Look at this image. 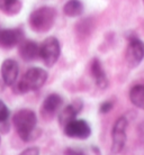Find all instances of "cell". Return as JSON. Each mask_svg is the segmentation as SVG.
I'll list each match as a JSON object with an SVG mask.
<instances>
[{
    "label": "cell",
    "instance_id": "cell-1",
    "mask_svg": "<svg viewBox=\"0 0 144 155\" xmlns=\"http://www.w3.org/2000/svg\"><path fill=\"white\" fill-rule=\"evenodd\" d=\"M12 123L16 132L22 140L29 142L33 140L37 125V117L31 109H20L14 115Z\"/></svg>",
    "mask_w": 144,
    "mask_h": 155
},
{
    "label": "cell",
    "instance_id": "cell-2",
    "mask_svg": "<svg viewBox=\"0 0 144 155\" xmlns=\"http://www.w3.org/2000/svg\"><path fill=\"white\" fill-rule=\"evenodd\" d=\"M47 80V72L41 68H31L26 71L23 78L15 83V91L17 93H27L29 91H36L42 88Z\"/></svg>",
    "mask_w": 144,
    "mask_h": 155
},
{
    "label": "cell",
    "instance_id": "cell-3",
    "mask_svg": "<svg viewBox=\"0 0 144 155\" xmlns=\"http://www.w3.org/2000/svg\"><path fill=\"white\" fill-rule=\"evenodd\" d=\"M56 12L52 7H41L29 15V26L37 33H45L54 25Z\"/></svg>",
    "mask_w": 144,
    "mask_h": 155
},
{
    "label": "cell",
    "instance_id": "cell-4",
    "mask_svg": "<svg viewBox=\"0 0 144 155\" xmlns=\"http://www.w3.org/2000/svg\"><path fill=\"white\" fill-rule=\"evenodd\" d=\"M61 54L60 42L55 37H47L39 45V58L46 66H53Z\"/></svg>",
    "mask_w": 144,
    "mask_h": 155
},
{
    "label": "cell",
    "instance_id": "cell-5",
    "mask_svg": "<svg viewBox=\"0 0 144 155\" xmlns=\"http://www.w3.org/2000/svg\"><path fill=\"white\" fill-rule=\"evenodd\" d=\"M129 121L125 117H119L115 121L112 130V151L117 154L123 151L126 143V128Z\"/></svg>",
    "mask_w": 144,
    "mask_h": 155
},
{
    "label": "cell",
    "instance_id": "cell-6",
    "mask_svg": "<svg viewBox=\"0 0 144 155\" xmlns=\"http://www.w3.org/2000/svg\"><path fill=\"white\" fill-rule=\"evenodd\" d=\"M144 58V43L137 37L129 38L126 50V62L129 68H136Z\"/></svg>",
    "mask_w": 144,
    "mask_h": 155
},
{
    "label": "cell",
    "instance_id": "cell-7",
    "mask_svg": "<svg viewBox=\"0 0 144 155\" xmlns=\"http://www.w3.org/2000/svg\"><path fill=\"white\" fill-rule=\"evenodd\" d=\"M63 129L66 136L79 140H86L91 134V128L86 120L77 119V118L70 121L69 124H66Z\"/></svg>",
    "mask_w": 144,
    "mask_h": 155
},
{
    "label": "cell",
    "instance_id": "cell-8",
    "mask_svg": "<svg viewBox=\"0 0 144 155\" xmlns=\"http://www.w3.org/2000/svg\"><path fill=\"white\" fill-rule=\"evenodd\" d=\"M0 71H1V78L5 84L10 85V87L15 85L19 73V66L15 60H12V58L5 60L1 64Z\"/></svg>",
    "mask_w": 144,
    "mask_h": 155
},
{
    "label": "cell",
    "instance_id": "cell-9",
    "mask_svg": "<svg viewBox=\"0 0 144 155\" xmlns=\"http://www.w3.org/2000/svg\"><path fill=\"white\" fill-rule=\"evenodd\" d=\"M23 36V31L18 28L0 29V46L4 48H12L22 43Z\"/></svg>",
    "mask_w": 144,
    "mask_h": 155
},
{
    "label": "cell",
    "instance_id": "cell-10",
    "mask_svg": "<svg viewBox=\"0 0 144 155\" xmlns=\"http://www.w3.org/2000/svg\"><path fill=\"white\" fill-rule=\"evenodd\" d=\"M19 54L25 61H34L39 58V45L33 41H22L19 44Z\"/></svg>",
    "mask_w": 144,
    "mask_h": 155
},
{
    "label": "cell",
    "instance_id": "cell-11",
    "mask_svg": "<svg viewBox=\"0 0 144 155\" xmlns=\"http://www.w3.org/2000/svg\"><path fill=\"white\" fill-rule=\"evenodd\" d=\"M81 109H82V102H80V101H75L73 104L66 106L65 108L60 113V115H59V121H60L61 126L64 127L66 124H69L70 121L75 119V117L80 113Z\"/></svg>",
    "mask_w": 144,
    "mask_h": 155
},
{
    "label": "cell",
    "instance_id": "cell-12",
    "mask_svg": "<svg viewBox=\"0 0 144 155\" xmlns=\"http://www.w3.org/2000/svg\"><path fill=\"white\" fill-rule=\"evenodd\" d=\"M90 70H91V75L94 78V80L98 88L106 89L108 87V79L106 77V73L105 71H104V69H102L100 61L97 60V58H95L94 61L91 62Z\"/></svg>",
    "mask_w": 144,
    "mask_h": 155
},
{
    "label": "cell",
    "instance_id": "cell-13",
    "mask_svg": "<svg viewBox=\"0 0 144 155\" xmlns=\"http://www.w3.org/2000/svg\"><path fill=\"white\" fill-rule=\"evenodd\" d=\"M62 98L56 93H52L45 98L42 106V113L44 116H53L62 106Z\"/></svg>",
    "mask_w": 144,
    "mask_h": 155
},
{
    "label": "cell",
    "instance_id": "cell-14",
    "mask_svg": "<svg viewBox=\"0 0 144 155\" xmlns=\"http://www.w3.org/2000/svg\"><path fill=\"white\" fill-rule=\"evenodd\" d=\"M20 0H0V12L8 16L17 15L22 9Z\"/></svg>",
    "mask_w": 144,
    "mask_h": 155
},
{
    "label": "cell",
    "instance_id": "cell-15",
    "mask_svg": "<svg viewBox=\"0 0 144 155\" xmlns=\"http://www.w3.org/2000/svg\"><path fill=\"white\" fill-rule=\"evenodd\" d=\"M129 99L133 105L144 110V83L133 87L129 92Z\"/></svg>",
    "mask_w": 144,
    "mask_h": 155
},
{
    "label": "cell",
    "instance_id": "cell-16",
    "mask_svg": "<svg viewBox=\"0 0 144 155\" xmlns=\"http://www.w3.org/2000/svg\"><path fill=\"white\" fill-rule=\"evenodd\" d=\"M63 12L69 17H78L83 12V5L79 0H69L64 5Z\"/></svg>",
    "mask_w": 144,
    "mask_h": 155
},
{
    "label": "cell",
    "instance_id": "cell-17",
    "mask_svg": "<svg viewBox=\"0 0 144 155\" xmlns=\"http://www.w3.org/2000/svg\"><path fill=\"white\" fill-rule=\"evenodd\" d=\"M10 116V111L2 100H0V124H4Z\"/></svg>",
    "mask_w": 144,
    "mask_h": 155
},
{
    "label": "cell",
    "instance_id": "cell-18",
    "mask_svg": "<svg viewBox=\"0 0 144 155\" xmlns=\"http://www.w3.org/2000/svg\"><path fill=\"white\" fill-rule=\"evenodd\" d=\"M19 155H39V147H28L24 152H22Z\"/></svg>",
    "mask_w": 144,
    "mask_h": 155
},
{
    "label": "cell",
    "instance_id": "cell-19",
    "mask_svg": "<svg viewBox=\"0 0 144 155\" xmlns=\"http://www.w3.org/2000/svg\"><path fill=\"white\" fill-rule=\"evenodd\" d=\"M112 108H113V104H112L110 101H106V102H104V104L100 106V111L102 114L109 113V111L112 110Z\"/></svg>",
    "mask_w": 144,
    "mask_h": 155
},
{
    "label": "cell",
    "instance_id": "cell-20",
    "mask_svg": "<svg viewBox=\"0 0 144 155\" xmlns=\"http://www.w3.org/2000/svg\"><path fill=\"white\" fill-rule=\"evenodd\" d=\"M65 155H86L83 151H80V150H74V148H69L66 150Z\"/></svg>",
    "mask_w": 144,
    "mask_h": 155
}]
</instances>
